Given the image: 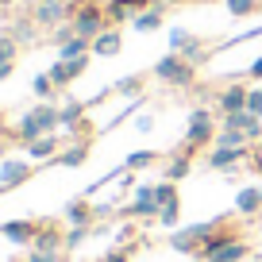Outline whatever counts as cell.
<instances>
[{"label": "cell", "instance_id": "obj_31", "mask_svg": "<svg viewBox=\"0 0 262 262\" xmlns=\"http://www.w3.org/2000/svg\"><path fill=\"white\" fill-rule=\"evenodd\" d=\"M178 54H181V58H185V62H193V66H201V62H205V58H208V50H205V42H201V39H193V42H189V47H185V50H178Z\"/></svg>", "mask_w": 262, "mask_h": 262}, {"label": "cell", "instance_id": "obj_41", "mask_svg": "<svg viewBox=\"0 0 262 262\" xmlns=\"http://www.w3.org/2000/svg\"><path fill=\"white\" fill-rule=\"evenodd\" d=\"M12 66H16V62H0V81H8V77H12Z\"/></svg>", "mask_w": 262, "mask_h": 262}, {"label": "cell", "instance_id": "obj_30", "mask_svg": "<svg viewBox=\"0 0 262 262\" xmlns=\"http://www.w3.org/2000/svg\"><path fill=\"white\" fill-rule=\"evenodd\" d=\"M155 201H158V205H173V201H181V193H178L173 181H158V185H155Z\"/></svg>", "mask_w": 262, "mask_h": 262}, {"label": "cell", "instance_id": "obj_46", "mask_svg": "<svg viewBox=\"0 0 262 262\" xmlns=\"http://www.w3.org/2000/svg\"><path fill=\"white\" fill-rule=\"evenodd\" d=\"M93 4H108V0H93Z\"/></svg>", "mask_w": 262, "mask_h": 262}, {"label": "cell", "instance_id": "obj_25", "mask_svg": "<svg viewBox=\"0 0 262 262\" xmlns=\"http://www.w3.org/2000/svg\"><path fill=\"white\" fill-rule=\"evenodd\" d=\"M150 162H158L155 150H131V155L123 158V170H147Z\"/></svg>", "mask_w": 262, "mask_h": 262}, {"label": "cell", "instance_id": "obj_27", "mask_svg": "<svg viewBox=\"0 0 262 262\" xmlns=\"http://www.w3.org/2000/svg\"><path fill=\"white\" fill-rule=\"evenodd\" d=\"M93 208L85 201H74V205H66V224H89Z\"/></svg>", "mask_w": 262, "mask_h": 262}, {"label": "cell", "instance_id": "obj_1", "mask_svg": "<svg viewBox=\"0 0 262 262\" xmlns=\"http://www.w3.org/2000/svg\"><path fill=\"white\" fill-rule=\"evenodd\" d=\"M150 74H155L162 85H178V89H189V85L196 81V66H193V62H185L178 50H170V54H162V58L155 62V70H150Z\"/></svg>", "mask_w": 262, "mask_h": 262}, {"label": "cell", "instance_id": "obj_2", "mask_svg": "<svg viewBox=\"0 0 262 262\" xmlns=\"http://www.w3.org/2000/svg\"><path fill=\"white\" fill-rule=\"evenodd\" d=\"M74 31L81 35V39H97L100 31L108 27V16H104V4H93V0H77L74 8Z\"/></svg>", "mask_w": 262, "mask_h": 262}, {"label": "cell", "instance_id": "obj_42", "mask_svg": "<svg viewBox=\"0 0 262 262\" xmlns=\"http://www.w3.org/2000/svg\"><path fill=\"white\" fill-rule=\"evenodd\" d=\"M4 155H8V135H0V162H4Z\"/></svg>", "mask_w": 262, "mask_h": 262}, {"label": "cell", "instance_id": "obj_49", "mask_svg": "<svg viewBox=\"0 0 262 262\" xmlns=\"http://www.w3.org/2000/svg\"><path fill=\"white\" fill-rule=\"evenodd\" d=\"M258 262H262V258H258Z\"/></svg>", "mask_w": 262, "mask_h": 262}, {"label": "cell", "instance_id": "obj_22", "mask_svg": "<svg viewBox=\"0 0 262 262\" xmlns=\"http://www.w3.org/2000/svg\"><path fill=\"white\" fill-rule=\"evenodd\" d=\"M58 116H62V127H70V131H77L85 123V104H77V100H70V104H62L58 108Z\"/></svg>", "mask_w": 262, "mask_h": 262}, {"label": "cell", "instance_id": "obj_16", "mask_svg": "<svg viewBox=\"0 0 262 262\" xmlns=\"http://www.w3.org/2000/svg\"><path fill=\"white\" fill-rule=\"evenodd\" d=\"M143 4L139 0H108L104 4V16H108V27H116V24H127L135 12H139Z\"/></svg>", "mask_w": 262, "mask_h": 262}, {"label": "cell", "instance_id": "obj_3", "mask_svg": "<svg viewBox=\"0 0 262 262\" xmlns=\"http://www.w3.org/2000/svg\"><path fill=\"white\" fill-rule=\"evenodd\" d=\"M74 8L77 4H70V0H50V4H35L31 8V16H35V24L39 27H62V24H70L74 19Z\"/></svg>", "mask_w": 262, "mask_h": 262}, {"label": "cell", "instance_id": "obj_15", "mask_svg": "<svg viewBox=\"0 0 262 262\" xmlns=\"http://www.w3.org/2000/svg\"><path fill=\"white\" fill-rule=\"evenodd\" d=\"M235 212L247 216V220H254V216H262V196H258V185H247L235 193Z\"/></svg>", "mask_w": 262, "mask_h": 262}, {"label": "cell", "instance_id": "obj_29", "mask_svg": "<svg viewBox=\"0 0 262 262\" xmlns=\"http://www.w3.org/2000/svg\"><path fill=\"white\" fill-rule=\"evenodd\" d=\"M224 4H228V12L235 19H243V16H254V12H258L262 0H224Z\"/></svg>", "mask_w": 262, "mask_h": 262}, {"label": "cell", "instance_id": "obj_5", "mask_svg": "<svg viewBox=\"0 0 262 262\" xmlns=\"http://www.w3.org/2000/svg\"><path fill=\"white\" fill-rule=\"evenodd\" d=\"M162 205L155 201V185H139L135 189V201L123 205V216H135V220H158Z\"/></svg>", "mask_w": 262, "mask_h": 262}, {"label": "cell", "instance_id": "obj_40", "mask_svg": "<svg viewBox=\"0 0 262 262\" xmlns=\"http://www.w3.org/2000/svg\"><path fill=\"white\" fill-rule=\"evenodd\" d=\"M116 212V205H97V208H93V216H112Z\"/></svg>", "mask_w": 262, "mask_h": 262}, {"label": "cell", "instance_id": "obj_21", "mask_svg": "<svg viewBox=\"0 0 262 262\" xmlns=\"http://www.w3.org/2000/svg\"><path fill=\"white\" fill-rule=\"evenodd\" d=\"M8 35L19 42V47H24V42H35V35H39V24H35V16H31V19L19 16L16 24H12V31H8Z\"/></svg>", "mask_w": 262, "mask_h": 262}, {"label": "cell", "instance_id": "obj_39", "mask_svg": "<svg viewBox=\"0 0 262 262\" xmlns=\"http://www.w3.org/2000/svg\"><path fill=\"white\" fill-rule=\"evenodd\" d=\"M247 77H254V81H262V58H254L251 70H247Z\"/></svg>", "mask_w": 262, "mask_h": 262}, {"label": "cell", "instance_id": "obj_10", "mask_svg": "<svg viewBox=\"0 0 262 262\" xmlns=\"http://www.w3.org/2000/svg\"><path fill=\"white\" fill-rule=\"evenodd\" d=\"M123 50V35H120V27H104V31L93 39V54L97 58H116Z\"/></svg>", "mask_w": 262, "mask_h": 262}, {"label": "cell", "instance_id": "obj_13", "mask_svg": "<svg viewBox=\"0 0 262 262\" xmlns=\"http://www.w3.org/2000/svg\"><path fill=\"white\" fill-rule=\"evenodd\" d=\"M58 150H62V143H58V131H50V135H39L35 143H27V158H31V162L58 158Z\"/></svg>", "mask_w": 262, "mask_h": 262}, {"label": "cell", "instance_id": "obj_11", "mask_svg": "<svg viewBox=\"0 0 262 262\" xmlns=\"http://www.w3.org/2000/svg\"><path fill=\"white\" fill-rule=\"evenodd\" d=\"M208 143H216V120H208V123H189V131H185V150L193 155V150H201V147H208Z\"/></svg>", "mask_w": 262, "mask_h": 262}, {"label": "cell", "instance_id": "obj_38", "mask_svg": "<svg viewBox=\"0 0 262 262\" xmlns=\"http://www.w3.org/2000/svg\"><path fill=\"white\" fill-rule=\"evenodd\" d=\"M150 127H155V116H150V112H139V116H135V131H150Z\"/></svg>", "mask_w": 262, "mask_h": 262}, {"label": "cell", "instance_id": "obj_45", "mask_svg": "<svg viewBox=\"0 0 262 262\" xmlns=\"http://www.w3.org/2000/svg\"><path fill=\"white\" fill-rule=\"evenodd\" d=\"M35 4H50V0H35Z\"/></svg>", "mask_w": 262, "mask_h": 262}, {"label": "cell", "instance_id": "obj_34", "mask_svg": "<svg viewBox=\"0 0 262 262\" xmlns=\"http://www.w3.org/2000/svg\"><path fill=\"white\" fill-rule=\"evenodd\" d=\"M16 54H19V42L12 35H0V62H16Z\"/></svg>", "mask_w": 262, "mask_h": 262}, {"label": "cell", "instance_id": "obj_7", "mask_svg": "<svg viewBox=\"0 0 262 262\" xmlns=\"http://www.w3.org/2000/svg\"><path fill=\"white\" fill-rule=\"evenodd\" d=\"M39 228L42 224H31V220H8V224H0V235L8 239V243H16V247H31L35 235H39Z\"/></svg>", "mask_w": 262, "mask_h": 262}, {"label": "cell", "instance_id": "obj_4", "mask_svg": "<svg viewBox=\"0 0 262 262\" xmlns=\"http://www.w3.org/2000/svg\"><path fill=\"white\" fill-rule=\"evenodd\" d=\"M243 162H251V147H212L208 158H205L208 170H220V173H231Z\"/></svg>", "mask_w": 262, "mask_h": 262}, {"label": "cell", "instance_id": "obj_20", "mask_svg": "<svg viewBox=\"0 0 262 262\" xmlns=\"http://www.w3.org/2000/svg\"><path fill=\"white\" fill-rule=\"evenodd\" d=\"M89 50H93V39H81V35H74L66 47H58V58H62V62H74V58H85Z\"/></svg>", "mask_w": 262, "mask_h": 262}, {"label": "cell", "instance_id": "obj_37", "mask_svg": "<svg viewBox=\"0 0 262 262\" xmlns=\"http://www.w3.org/2000/svg\"><path fill=\"white\" fill-rule=\"evenodd\" d=\"M247 112L262 116V89H251V93H247Z\"/></svg>", "mask_w": 262, "mask_h": 262}, {"label": "cell", "instance_id": "obj_35", "mask_svg": "<svg viewBox=\"0 0 262 262\" xmlns=\"http://www.w3.org/2000/svg\"><path fill=\"white\" fill-rule=\"evenodd\" d=\"M189 42H193V35H189V31H181V27H173V31H170V50H185Z\"/></svg>", "mask_w": 262, "mask_h": 262}, {"label": "cell", "instance_id": "obj_48", "mask_svg": "<svg viewBox=\"0 0 262 262\" xmlns=\"http://www.w3.org/2000/svg\"><path fill=\"white\" fill-rule=\"evenodd\" d=\"M24 262H35V258H24Z\"/></svg>", "mask_w": 262, "mask_h": 262}, {"label": "cell", "instance_id": "obj_14", "mask_svg": "<svg viewBox=\"0 0 262 262\" xmlns=\"http://www.w3.org/2000/svg\"><path fill=\"white\" fill-rule=\"evenodd\" d=\"M31 251H66V235H62V224H42L39 235H35Z\"/></svg>", "mask_w": 262, "mask_h": 262}, {"label": "cell", "instance_id": "obj_33", "mask_svg": "<svg viewBox=\"0 0 262 262\" xmlns=\"http://www.w3.org/2000/svg\"><path fill=\"white\" fill-rule=\"evenodd\" d=\"M116 93H120V97H139L143 77H123V81H116Z\"/></svg>", "mask_w": 262, "mask_h": 262}, {"label": "cell", "instance_id": "obj_18", "mask_svg": "<svg viewBox=\"0 0 262 262\" xmlns=\"http://www.w3.org/2000/svg\"><path fill=\"white\" fill-rule=\"evenodd\" d=\"M89 158V139H77L74 147H66V150H58V158L54 162L58 166H66V170H77V166Z\"/></svg>", "mask_w": 262, "mask_h": 262}, {"label": "cell", "instance_id": "obj_17", "mask_svg": "<svg viewBox=\"0 0 262 262\" xmlns=\"http://www.w3.org/2000/svg\"><path fill=\"white\" fill-rule=\"evenodd\" d=\"M189 173H193V155H189V150H178V155L166 162V178L162 181H173V185H178V181L189 178Z\"/></svg>", "mask_w": 262, "mask_h": 262}, {"label": "cell", "instance_id": "obj_8", "mask_svg": "<svg viewBox=\"0 0 262 262\" xmlns=\"http://www.w3.org/2000/svg\"><path fill=\"white\" fill-rule=\"evenodd\" d=\"M31 170L35 166L27 162H19V158H4V162H0V189H16V185H24L27 178H31Z\"/></svg>", "mask_w": 262, "mask_h": 262}, {"label": "cell", "instance_id": "obj_23", "mask_svg": "<svg viewBox=\"0 0 262 262\" xmlns=\"http://www.w3.org/2000/svg\"><path fill=\"white\" fill-rule=\"evenodd\" d=\"M247 254H251V247H247L243 239H231V243L224 247L220 254H212V258H208V262H243Z\"/></svg>", "mask_w": 262, "mask_h": 262}, {"label": "cell", "instance_id": "obj_47", "mask_svg": "<svg viewBox=\"0 0 262 262\" xmlns=\"http://www.w3.org/2000/svg\"><path fill=\"white\" fill-rule=\"evenodd\" d=\"M258 196H262V185H258Z\"/></svg>", "mask_w": 262, "mask_h": 262}, {"label": "cell", "instance_id": "obj_32", "mask_svg": "<svg viewBox=\"0 0 262 262\" xmlns=\"http://www.w3.org/2000/svg\"><path fill=\"white\" fill-rule=\"evenodd\" d=\"M31 89H35V97L50 100V97H54V93H58V85L50 81V74H39V77H35V81H31Z\"/></svg>", "mask_w": 262, "mask_h": 262}, {"label": "cell", "instance_id": "obj_19", "mask_svg": "<svg viewBox=\"0 0 262 262\" xmlns=\"http://www.w3.org/2000/svg\"><path fill=\"white\" fill-rule=\"evenodd\" d=\"M231 239H239V235H235V231H228V228H220V231H216V235H208L205 243H201V254H196V258H201V262H208V258H212V254H220L224 247L231 243Z\"/></svg>", "mask_w": 262, "mask_h": 262}, {"label": "cell", "instance_id": "obj_9", "mask_svg": "<svg viewBox=\"0 0 262 262\" xmlns=\"http://www.w3.org/2000/svg\"><path fill=\"white\" fill-rule=\"evenodd\" d=\"M247 93H251V89H247L243 81L228 85V89L216 97V108H220V116H228V112H243V108H247Z\"/></svg>", "mask_w": 262, "mask_h": 262}, {"label": "cell", "instance_id": "obj_6", "mask_svg": "<svg viewBox=\"0 0 262 262\" xmlns=\"http://www.w3.org/2000/svg\"><path fill=\"white\" fill-rule=\"evenodd\" d=\"M85 70H89V54H85V58H74V62H62V58H58V62L50 66V81H54L58 89H66V85L77 81Z\"/></svg>", "mask_w": 262, "mask_h": 262}, {"label": "cell", "instance_id": "obj_24", "mask_svg": "<svg viewBox=\"0 0 262 262\" xmlns=\"http://www.w3.org/2000/svg\"><path fill=\"white\" fill-rule=\"evenodd\" d=\"M212 147H251V139H247V131L220 127V131H216V143H212Z\"/></svg>", "mask_w": 262, "mask_h": 262}, {"label": "cell", "instance_id": "obj_12", "mask_svg": "<svg viewBox=\"0 0 262 262\" xmlns=\"http://www.w3.org/2000/svg\"><path fill=\"white\" fill-rule=\"evenodd\" d=\"M162 19H166V4H147V8H139L131 16V27L135 31H158Z\"/></svg>", "mask_w": 262, "mask_h": 262}, {"label": "cell", "instance_id": "obj_28", "mask_svg": "<svg viewBox=\"0 0 262 262\" xmlns=\"http://www.w3.org/2000/svg\"><path fill=\"white\" fill-rule=\"evenodd\" d=\"M181 220V201H173V205H162V212H158V228H178Z\"/></svg>", "mask_w": 262, "mask_h": 262}, {"label": "cell", "instance_id": "obj_43", "mask_svg": "<svg viewBox=\"0 0 262 262\" xmlns=\"http://www.w3.org/2000/svg\"><path fill=\"white\" fill-rule=\"evenodd\" d=\"M139 4H143V8H147V4H158V0H139Z\"/></svg>", "mask_w": 262, "mask_h": 262}, {"label": "cell", "instance_id": "obj_44", "mask_svg": "<svg viewBox=\"0 0 262 262\" xmlns=\"http://www.w3.org/2000/svg\"><path fill=\"white\" fill-rule=\"evenodd\" d=\"M0 135H4V116H0Z\"/></svg>", "mask_w": 262, "mask_h": 262}, {"label": "cell", "instance_id": "obj_26", "mask_svg": "<svg viewBox=\"0 0 262 262\" xmlns=\"http://www.w3.org/2000/svg\"><path fill=\"white\" fill-rule=\"evenodd\" d=\"M89 235H93V228H89V224H74V228L66 231V251H77V247H81Z\"/></svg>", "mask_w": 262, "mask_h": 262}, {"label": "cell", "instance_id": "obj_36", "mask_svg": "<svg viewBox=\"0 0 262 262\" xmlns=\"http://www.w3.org/2000/svg\"><path fill=\"white\" fill-rule=\"evenodd\" d=\"M74 24H62V27H54V42H58V47H66V42H70V39H74Z\"/></svg>", "mask_w": 262, "mask_h": 262}]
</instances>
